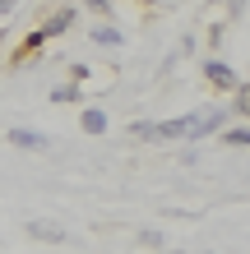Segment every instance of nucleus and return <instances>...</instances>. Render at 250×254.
<instances>
[{"label": "nucleus", "mask_w": 250, "mask_h": 254, "mask_svg": "<svg viewBox=\"0 0 250 254\" xmlns=\"http://www.w3.org/2000/svg\"><path fill=\"white\" fill-rule=\"evenodd\" d=\"M223 125V111L209 107V111H195V116H176L167 125H135L139 139H199V134H209Z\"/></svg>", "instance_id": "1"}, {"label": "nucleus", "mask_w": 250, "mask_h": 254, "mask_svg": "<svg viewBox=\"0 0 250 254\" xmlns=\"http://www.w3.org/2000/svg\"><path fill=\"white\" fill-rule=\"evenodd\" d=\"M204 74H209V79H213L218 88H237V74H232L223 61H209V65H204Z\"/></svg>", "instance_id": "2"}, {"label": "nucleus", "mask_w": 250, "mask_h": 254, "mask_svg": "<svg viewBox=\"0 0 250 254\" xmlns=\"http://www.w3.org/2000/svg\"><path fill=\"white\" fill-rule=\"evenodd\" d=\"M28 236H37V241H65V231L56 222H28Z\"/></svg>", "instance_id": "3"}, {"label": "nucleus", "mask_w": 250, "mask_h": 254, "mask_svg": "<svg viewBox=\"0 0 250 254\" xmlns=\"http://www.w3.org/2000/svg\"><path fill=\"white\" fill-rule=\"evenodd\" d=\"M9 139L19 143V148H42V143H47L42 134H28V129H9Z\"/></svg>", "instance_id": "4"}, {"label": "nucleus", "mask_w": 250, "mask_h": 254, "mask_svg": "<svg viewBox=\"0 0 250 254\" xmlns=\"http://www.w3.org/2000/svg\"><path fill=\"white\" fill-rule=\"evenodd\" d=\"M83 129L88 134H102V129H107V116H102V111H83Z\"/></svg>", "instance_id": "5"}, {"label": "nucleus", "mask_w": 250, "mask_h": 254, "mask_svg": "<svg viewBox=\"0 0 250 254\" xmlns=\"http://www.w3.org/2000/svg\"><path fill=\"white\" fill-rule=\"evenodd\" d=\"M223 143H237V148H250V129H223Z\"/></svg>", "instance_id": "6"}, {"label": "nucleus", "mask_w": 250, "mask_h": 254, "mask_svg": "<svg viewBox=\"0 0 250 254\" xmlns=\"http://www.w3.org/2000/svg\"><path fill=\"white\" fill-rule=\"evenodd\" d=\"M93 37H97V42H111V47H116V42H121V37H116V28H97Z\"/></svg>", "instance_id": "7"}, {"label": "nucleus", "mask_w": 250, "mask_h": 254, "mask_svg": "<svg viewBox=\"0 0 250 254\" xmlns=\"http://www.w3.org/2000/svg\"><path fill=\"white\" fill-rule=\"evenodd\" d=\"M14 9V0H0V14H9Z\"/></svg>", "instance_id": "8"}, {"label": "nucleus", "mask_w": 250, "mask_h": 254, "mask_svg": "<svg viewBox=\"0 0 250 254\" xmlns=\"http://www.w3.org/2000/svg\"><path fill=\"white\" fill-rule=\"evenodd\" d=\"M227 5H232V9H241V0H227Z\"/></svg>", "instance_id": "9"}]
</instances>
